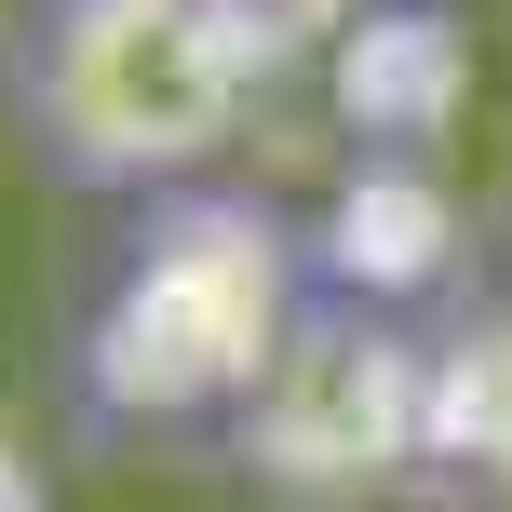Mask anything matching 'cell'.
<instances>
[{
    "mask_svg": "<svg viewBox=\"0 0 512 512\" xmlns=\"http://www.w3.org/2000/svg\"><path fill=\"white\" fill-rule=\"evenodd\" d=\"M297 0H27L14 122L27 162L81 203H149L216 176L283 68Z\"/></svg>",
    "mask_w": 512,
    "mask_h": 512,
    "instance_id": "6da1fadb",
    "label": "cell"
},
{
    "mask_svg": "<svg viewBox=\"0 0 512 512\" xmlns=\"http://www.w3.org/2000/svg\"><path fill=\"white\" fill-rule=\"evenodd\" d=\"M297 310H310V270L270 203H243L216 176L149 189L81 337H68L81 432H189V418L230 432V405L283 364Z\"/></svg>",
    "mask_w": 512,
    "mask_h": 512,
    "instance_id": "7a4b0ae2",
    "label": "cell"
},
{
    "mask_svg": "<svg viewBox=\"0 0 512 512\" xmlns=\"http://www.w3.org/2000/svg\"><path fill=\"white\" fill-rule=\"evenodd\" d=\"M418 432H432V364H418L378 310H337V297L297 310L283 364L230 405V459L270 499H297V512H337V499L405 486V472H418Z\"/></svg>",
    "mask_w": 512,
    "mask_h": 512,
    "instance_id": "3957f363",
    "label": "cell"
}]
</instances>
